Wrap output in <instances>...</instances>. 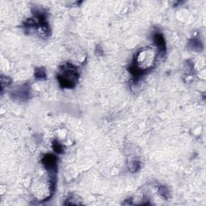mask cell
I'll return each mask as SVG.
<instances>
[{"instance_id": "cell-1", "label": "cell", "mask_w": 206, "mask_h": 206, "mask_svg": "<svg viewBox=\"0 0 206 206\" xmlns=\"http://www.w3.org/2000/svg\"><path fill=\"white\" fill-rule=\"evenodd\" d=\"M79 77V72L77 66L71 63H64L60 66L57 80L61 88L73 89L75 87Z\"/></svg>"}, {"instance_id": "cell-2", "label": "cell", "mask_w": 206, "mask_h": 206, "mask_svg": "<svg viewBox=\"0 0 206 206\" xmlns=\"http://www.w3.org/2000/svg\"><path fill=\"white\" fill-rule=\"evenodd\" d=\"M42 164L46 170L51 173H56L57 171V158L54 154H47L42 159Z\"/></svg>"}, {"instance_id": "cell-3", "label": "cell", "mask_w": 206, "mask_h": 206, "mask_svg": "<svg viewBox=\"0 0 206 206\" xmlns=\"http://www.w3.org/2000/svg\"><path fill=\"white\" fill-rule=\"evenodd\" d=\"M153 40L156 48L158 49V52L162 55H164L167 51V46H166V41L165 39L163 36V35L159 32H155L153 35Z\"/></svg>"}, {"instance_id": "cell-4", "label": "cell", "mask_w": 206, "mask_h": 206, "mask_svg": "<svg viewBox=\"0 0 206 206\" xmlns=\"http://www.w3.org/2000/svg\"><path fill=\"white\" fill-rule=\"evenodd\" d=\"M13 97L18 98L19 101H25L27 97L29 96V90L25 85H23L19 88V90H16L13 93Z\"/></svg>"}, {"instance_id": "cell-5", "label": "cell", "mask_w": 206, "mask_h": 206, "mask_svg": "<svg viewBox=\"0 0 206 206\" xmlns=\"http://www.w3.org/2000/svg\"><path fill=\"white\" fill-rule=\"evenodd\" d=\"M52 147H53V150L57 154H61L64 152V148H63V146L57 141H54L52 143Z\"/></svg>"}, {"instance_id": "cell-6", "label": "cell", "mask_w": 206, "mask_h": 206, "mask_svg": "<svg viewBox=\"0 0 206 206\" xmlns=\"http://www.w3.org/2000/svg\"><path fill=\"white\" fill-rule=\"evenodd\" d=\"M35 77L39 80H44L46 78V73L44 68H37L35 73Z\"/></svg>"}, {"instance_id": "cell-7", "label": "cell", "mask_w": 206, "mask_h": 206, "mask_svg": "<svg viewBox=\"0 0 206 206\" xmlns=\"http://www.w3.org/2000/svg\"><path fill=\"white\" fill-rule=\"evenodd\" d=\"M189 45L192 47V48H193V50H200V47H201V46H202L201 43H200L199 40H196V39H193V40L191 41Z\"/></svg>"}, {"instance_id": "cell-8", "label": "cell", "mask_w": 206, "mask_h": 206, "mask_svg": "<svg viewBox=\"0 0 206 206\" xmlns=\"http://www.w3.org/2000/svg\"><path fill=\"white\" fill-rule=\"evenodd\" d=\"M131 168L132 172L137 171L138 169L140 168V163H139V161H134L131 165Z\"/></svg>"}, {"instance_id": "cell-9", "label": "cell", "mask_w": 206, "mask_h": 206, "mask_svg": "<svg viewBox=\"0 0 206 206\" xmlns=\"http://www.w3.org/2000/svg\"><path fill=\"white\" fill-rule=\"evenodd\" d=\"M159 193L162 196H164V198H167V195H168V192H167V188L165 187H160L159 188Z\"/></svg>"}]
</instances>
